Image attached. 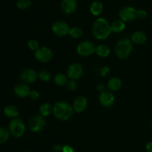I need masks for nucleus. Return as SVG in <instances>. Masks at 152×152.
I'll use <instances>...</instances> for the list:
<instances>
[{"label": "nucleus", "instance_id": "obj_31", "mask_svg": "<svg viewBox=\"0 0 152 152\" xmlns=\"http://www.w3.org/2000/svg\"><path fill=\"white\" fill-rule=\"evenodd\" d=\"M29 97L33 100H37L39 98V94L37 91H31L29 94Z\"/></svg>", "mask_w": 152, "mask_h": 152}, {"label": "nucleus", "instance_id": "obj_3", "mask_svg": "<svg viewBox=\"0 0 152 152\" xmlns=\"http://www.w3.org/2000/svg\"><path fill=\"white\" fill-rule=\"evenodd\" d=\"M132 43L129 39H123L120 40L115 46L116 56L119 59H124L129 57L132 51Z\"/></svg>", "mask_w": 152, "mask_h": 152}, {"label": "nucleus", "instance_id": "obj_21", "mask_svg": "<svg viewBox=\"0 0 152 152\" xmlns=\"http://www.w3.org/2000/svg\"><path fill=\"white\" fill-rule=\"evenodd\" d=\"M102 4L99 1H94L92 2L90 7V11L94 16H98L102 11Z\"/></svg>", "mask_w": 152, "mask_h": 152}, {"label": "nucleus", "instance_id": "obj_22", "mask_svg": "<svg viewBox=\"0 0 152 152\" xmlns=\"http://www.w3.org/2000/svg\"><path fill=\"white\" fill-rule=\"evenodd\" d=\"M53 108H52L51 105L48 102H45V103H42L39 107V114L40 115L44 117H48V116L50 115L51 114V112L53 111Z\"/></svg>", "mask_w": 152, "mask_h": 152}, {"label": "nucleus", "instance_id": "obj_23", "mask_svg": "<svg viewBox=\"0 0 152 152\" xmlns=\"http://www.w3.org/2000/svg\"><path fill=\"white\" fill-rule=\"evenodd\" d=\"M54 83L59 87L65 86L68 83V77L63 74H58L54 77Z\"/></svg>", "mask_w": 152, "mask_h": 152}, {"label": "nucleus", "instance_id": "obj_29", "mask_svg": "<svg viewBox=\"0 0 152 152\" xmlns=\"http://www.w3.org/2000/svg\"><path fill=\"white\" fill-rule=\"evenodd\" d=\"M67 88L69 91H74L77 88V83L75 82V80H70L67 83Z\"/></svg>", "mask_w": 152, "mask_h": 152}, {"label": "nucleus", "instance_id": "obj_24", "mask_svg": "<svg viewBox=\"0 0 152 152\" xmlns=\"http://www.w3.org/2000/svg\"><path fill=\"white\" fill-rule=\"evenodd\" d=\"M10 131H8L5 128H1L0 129V143L4 144V142H7L10 137Z\"/></svg>", "mask_w": 152, "mask_h": 152}, {"label": "nucleus", "instance_id": "obj_33", "mask_svg": "<svg viewBox=\"0 0 152 152\" xmlns=\"http://www.w3.org/2000/svg\"><path fill=\"white\" fill-rule=\"evenodd\" d=\"M62 152H74V150L71 145H65L62 146Z\"/></svg>", "mask_w": 152, "mask_h": 152}, {"label": "nucleus", "instance_id": "obj_18", "mask_svg": "<svg viewBox=\"0 0 152 152\" xmlns=\"http://www.w3.org/2000/svg\"><path fill=\"white\" fill-rule=\"evenodd\" d=\"M4 114L9 118L15 119L19 115V111L14 105H8L4 108Z\"/></svg>", "mask_w": 152, "mask_h": 152}, {"label": "nucleus", "instance_id": "obj_34", "mask_svg": "<svg viewBox=\"0 0 152 152\" xmlns=\"http://www.w3.org/2000/svg\"><path fill=\"white\" fill-rule=\"evenodd\" d=\"M96 89H97L98 91L101 94L102 93V92L105 91V86H104L102 83H99V84H98L97 86H96Z\"/></svg>", "mask_w": 152, "mask_h": 152}, {"label": "nucleus", "instance_id": "obj_13", "mask_svg": "<svg viewBox=\"0 0 152 152\" xmlns=\"http://www.w3.org/2000/svg\"><path fill=\"white\" fill-rule=\"evenodd\" d=\"M87 105V99L83 96H78L74 102V109L77 113H82L86 109Z\"/></svg>", "mask_w": 152, "mask_h": 152}, {"label": "nucleus", "instance_id": "obj_37", "mask_svg": "<svg viewBox=\"0 0 152 152\" xmlns=\"http://www.w3.org/2000/svg\"><path fill=\"white\" fill-rule=\"evenodd\" d=\"M22 152H29V151H22Z\"/></svg>", "mask_w": 152, "mask_h": 152}, {"label": "nucleus", "instance_id": "obj_30", "mask_svg": "<svg viewBox=\"0 0 152 152\" xmlns=\"http://www.w3.org/2000/svg\"><path fill=\"white\" fill-rule=\"evenodd\" d=\"M147 12L143 9H140V10H137V17L140 18V19H144L146 17Z\"/></svg>", "mask_w": 152, "mask_h": 152}, {"label": "nucleus", "instance_id": "obj_1", "mask_svg": "<svg viewBox=\"0 0 152 152\" xmlns=\"http://www.w3.org/2000/svg\"><path fill=\"white\" fill-rule=\"evenodd\" d=\"M111 31V25L103 18H99L94 22L92 33L97 39H105L110 36Z\"/></svg>", "mask_w": 152, "mask_h": 152}, {"label": "nucleus", "instance_id": "obj_14", "mask_svg": "<svg viewBox=\"0 0 152 152\" xmlns=\"http://www.w3.org/2000/svg\"><path fill=\"white\" fill-rule=\"evenodd\" d=\"M31 92L29 87L25 83H19L14 88V93L17 96L20 98H25L29 96Z\"/></svg>", "mask_w": 152, "mask_h": 152}, {"label": "nucleus", "instance_id": "obj_25", "mask_svg": "<svg viewBox=\"0 0 152 152\" xmlns=\"http://www.w3.org/2000/svg\"><path fill=\"white\" fill-rule=\"evenodd\" d=\"M83 31L80 28L74 27L71 28L69 31V35L74 39H80L83 36Z\"/></svg>", "mask_w": 152, "mask_h": 152}, {"label": "nucleus", "instance_id": "obj_2", "mask_svg": "<svg viewBox=\"0 0 152 152\" xmlns=\"http://www.w3.org/2000/svg\"><path fill=\"white\" fill-rule=\"evenodd\" d=\"M53 114L59 120H68L74 114L73 108L68 103L65 102H58L53 106Z\"/></svg>", "mask_w": 152, "mask_h": 152}, {"label": "nucleus", "instance_id": "obj_6", "mask_svg": "<svg viewBox=\"0 0 152 152\" xmlns=\"http://www.w3.org/2000/svg\"><path fill=\"white\" fill-rule=\"evenodd\" d=\"M96 48L94 43L89 41H84L77 46V53L82 56H88L96 52Z\"/></svg>", "mask_w": 152, "mask_h": 152}, {"label": "nucleus", "instance_id": "obj_17", "mask_svg": "<svg viewBox=\"0 0 152 152\" xmlns=\"http://www.w3.org/2000/svg\"><path fill=\"white\" fill-rule=\"evenodd\" d=\"M122 81L120 79L117 77H113L111 78L108 82L107 84V88L110 91H117L121 88Z\"/></svg>", "mask_w": 152, "mask_h": 152}, {"label": "nucleus", "instance_id": "obj_5", "mask_svg": "<svg viewBox=\"0 0 152 152\" xmlns=\"http://www.w3.org/2000/svg\"><path fill=\"white\" fill-rule=\"evenodd\" d=\"M45 126V120L41 115H35L31 118L28 122V127L30 130L34 133H38L44 129Z\"/></svg>", "mask_w": 152, "mask_h": 152}, {"label": "nucleus", "instance_id": "obj_32", "mask_svg": "<svg viewBox=\"0 0 152 152\" xmlns=\"http://www.w3.org/2000/svg\"><path fill=\"white\" fill-rule=\"evenodd\" d=\"M110 72V68L108 67L104 66L102 67L100 69V74L102 77H105L106 75H108Z\"/></svg>", "mask_w": 152, "mask_h": 152}, {"label": "nucleus", "instance_id": "obj_11", "mask_svg": "<svg viewBox=\"0 0 152 152\" xmlns=\"http://www.w3.org/2000/svg\"><path fill=\"white\" fill-rule=\"evenodd\" d=\"M38 78V74L31 68H27L22 71L20 79L25 83H34Z\"/></svg>", "mask_w": 152, "mask_h": 152}, {"label": "nucleus", "instance_id": "obj_20", "mask_svg": "<svg viewBox=\"0 0 152 152\" xmlns=\"http://www.w3.org/2000/svg\"><path fill=\"white\" fill-rule=\"evenodd\" d=\"M111 28L112 32L121 33L126 28V24L121 19L120 20H115L111 23Z\"/></svg>", "mask_w": 152, "mask_h": 152}, {"label": "nucleus", "instance_id": "obj_19", "mask_svg": "<svg viewBox=\"0 0 152 152\" xmlns=\"http://www.w3.org/2000/svg\"><path fill=\"white\" fill-rule=\"evenodd\" d=\"M95 53L99 56V57H107L111 53L109 47L105 45H99L96 48V52Z\"/></svg>", "mask_w": 152, "mask_h": 152}, {"label": "nucleus", "instance_id": "obj_27", "mask_svg": "<svg viewBox=\"0 0 152 152\" xmlns=\"http://www.w3.org/2000/svg\"><path fill=\"white\" fill-rule=\"evenodd\" d=\"M50 74L46 71H41L38 74V78L43 82H48L50 80Z\"/></svg>", "mask_w": 152, "mask_h": 152}, {"label": "nucleus", "instance_id": "obj_16", "mask_svg": "<svg viewBox=\"0 0 152 152\" xmlns=\"http://www.w3.org/2000/svg\"><path fill=\"white\" fill-rule=\"evenodd\" d=\"M147 37L142 31H136L132 35V41L135 44L142 45L146 42Z\"/></svg>", "mask_w": 152, "mask_h": 152}, {"label": "nucleus", "instance_id": "obj_36", "mask_svg": "<svg viewBox=\"0 0 152 152\" xmlns=\"http://www.w3.org/2000/svg\"><path fill=\"white\" fill-rule=\"evenodd\" d=\"M145 148H146V151L148 152H152V142H148L146 146H145Z\"/></svg>", "mask_w": 152, "mask_h": 152}, {"label": "nucleus", "instance_id": "obj_9", "mask_svg": "<svg viewBox=\"0 0 152 152\" xmlns=\"http://www.w3.org/2000/svg\"><path fill=\"white\" fill-rule=\"evenodd\" d=\"M70 29L68 24L63 21H57L52 25V31L58 37H64L69 34Z\"/></svg>", "mask_w": 152, "mask_h": 152}, {"label": "nucleus", "instance_id": "obj_12", "mask_svg": "<svg viewBox=\"0 0 152 152\" xmlns=\"http://www.w3.org/2000/svg\"><path fill=\"white\" fill-rule=\"evenodd\" d=\"M99 103L104 107L109 108L114 104V96L110 91H105L100 94L99 96Z\"/></svg>", "mask_w": 152, "mask_h": 152}, {"label": "nucleus", "instance_id": "obj_26", "mask_svg": "<svg viewBox=\"0 0 152 152\" xmlns=\"http://www.w3.org/2000/svg\"><path fill=\"white\" fill-rule=\"evenodd\" d=\"M31 0H18L16 1V6H17V7L19 9H22V10L28 8L31 6Z\"/></svg>", "mask_w": 152, "mask_h": 152}, {"label": "nucleus", "instance_id": "obj_7", "mask_svg": "<svg viewBox=\"0 0 152 152\" xmlns=\"http://www.w3.org/2000/svg\"><path fill=\"white\" fill-rule=\"evenodd\" d=\"M120 19L124 22L134 20L137 18V10L131 6H125L119 12Z\"/></svg>", "mask_w": 152, "mask_h": 152}, {"label": "nucleus", "instance_id": "obj_10", "mask_svg": "<svg viewBox=\"0 0 152 152\" xmlns=\"http://www.w3.org/2000/svg\"><path fill=\"white\" fill-rule=\"evenodd\" d=\"M83 74V68L80 64H71L67 70V76L71 80H76L80 79Z\"/></svg>", "mask_w": 152, "mask_h": 152}, {"label": "nucleus", "instance_id": "obj_15", "mask_svg": "<svg viewBox=\"0 0 152 152\" xmlns=\"http://www.w3.org/2000/svg\"><path fill=\"white\" fill-rule=\"evenodd\" d=\"M61 8L65 13H71L77 8L76 0H62L61 2Z\"/></svg>", "mask_w": 152, "mask_h": 152}, {"label": "nucleus", "instance_id": "obj_4", "mask_svg": "<svg viewBox=\"0 0 152 152\" xmlns=\"http://www.w3.org/2000/svg\"><path fill=\"white\" fill-rule=\"evenodd\" d=\"M9 131L12 136L16 138H19L25 134V126L21 119H13L9 124Z\"/></svg>", "mask_w": 152, "mask_h": 152}, {"label": "nucleus", "instance_id": "obj_8", "mask_svg": "<svg viewBox=\"0 0 152 152\" xmlns=\"http://www.w3.org/2000/svg\"><path fill=\"white\" fill-rule=\"evenodd\" d=\"M35 57L39 62H48L51 60L53 58V52L51 50L48 48L42 47L39 48L37 50L35 51Z\"/></svg>", "mask_w": 152, "mask_h": 152}, {"label": "nucleus", "instance_id": "obj_28", "mask_svg": "<svg viewBox=\"0 0 152 152\" xmlns=\"http://www.w3.org/2000/svg\"><path fill=\"white\" fill-rule=\"evenodd\" d=\"M28 46L31 50H37L39 48V42L36 39H31L28 41Z\"/></svg>", "mask_w": 152, "mask_h": 152}, {"label": "nucleus", "instance_id": "obj_35", "mask_svg": "<svg viewBox=\"0 0 152 152\" xmlns=\"http://www.w3.org/2000/svg\"><path fill=\"white\" fill-rule=\"evenodd\" d=\"M53 149L55 152L62 151V147L60 145H54L53 147Z\"/></svg>", "mask_w": 152, "mask_h": 152}]
</instances>
